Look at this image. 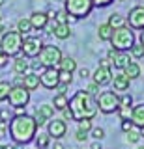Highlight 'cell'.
Returning <instances> with one entry per match:
<instances>
[{
  "label": "cell",
  "mask_w": 144,
  "mask_h": 149,
  "mask_svg": "<svg viewBox=\"0 0 144 149\" xmlns=\"http://www.w3.org/2000/svg\"><path fill=\"white\" fill-rule=\"evenodd\" d=\"M8 132H10L11 140L17 146H25V143L34 142L36 134H38V125H36L34 116H28V114L13 116L11 121L8 123Z\"/></svg>",
  "instance_id": "cell-1"
},
{
  "label": "cell",
  "mask_w": 144,
  "mask_h": 149,
  "mask_svg": "<svg viewBox=\"0 0 144 149\" xmlns=\"http://www.w3.org/2000/svg\"><path fill=\"white\" fill-rule=\"evenodd\" d=\"M69 112H71V119L73 121H82V119H94L97 114V104H96V97L88 95L84 90L75 91V95L69 99L67 104Z\"/></svg>",
  "instance_id": "cell-2"
},
{
  "label": "cell",
  "mask_w": 144,
  "mask_h": 149,
  "mask_svg": "<svg viewBox=\"0 0 144 149\" xmlns=\"http://www.w3.org/2000/svg\"><path fill=\"white\" fill-rule=\"evenodd\" d=\"M137 43L135 41V34L129 26H122V28H114L112 37H110V45L114 50L118 52H125V50H131V47Z\"/></svg>",
  "instance_id": "cell-3"
},
{
  "label": "cell",
  "mask_w": 144,
  "mask_h": 149,
  "mask_svg": "<svg viewBox=\"0 0 144 149\" xmlns=\"http://www.w3.org/2000/svg\"><path fill=\"white\" fill-rule=\"evenodd\" d=\"M22 39H25V36L19 34L17 30L6 32V34H2V39H0V50L6 52L8 56H17L22 49Z\"/></svg>",
  "instance_id": "cell-4"
},
{
  "label": "cell",
  "mask_w": 144,
  "mask_h": 149,
  "mask_svg": "<svg viewBox=\"0 0 144 149\" xmlns=\"http://www.w3.org/2000/svg\"><path fill=\"white\" fill-rule=\"evenodd\" d=\"M64 9L69 17L79 19H86L94 9L92 0H64Z\"/></svg>",
  "instance_id": "cell-5"
},
{
  "label": "cell",
  "mask_w": 144,
  "mask_h": 149,
  "mask_svg": "<svg viewBox=\"0 0 144 149\" xmlns=\"http://www.w3.org/2000/svg\"><path fill=\"white\" fill-rule=\"evenodd\" d=\"M62 50H60V47L56 45H43V49H41L39 52V63L43 65V69H56L60 60H62Z\"/></svg>",
  "instance_id": "cell-6"
},
{
  "label": "cell",
  "mask_w": 144,
  "mask_h": 149,
  "mask_svg": "<svg viewBox=\"0 0 144 149\" xmlns=\"http://www.w3.org/2000/svg\"><path fill=\"white\" fill-rule=\"evenodd\" d=\"M96 104L103 114H116L120 108V97L114 91H101L96 97Z\"/></svg>",
  "instance_id": "cell-7"
},
{
  "label": "cell",
  "mask_w": 144,
  "mask_h": 149,
  "mask_svg": "<svg viewBox=\"0 0 144 149\" xmlns=\"http://www.w3.org/2000/svg\"><path fill=\"white\" fill-rule=\"evenodd\" d=\"M8 101H10V106L15 108V110L17 108H25V106L30 102V91L25 90L21 84H13L10 95H8Z\"/></svg>",
  "instance_id": "cell-8"
},
{
  "label": "cell",
  "mask_w": 144,
  "mask_h": 149,
  "mask_svg": "<svg viewBox=\"0 0 144 149\" xmlns=\"http://www.w3.org/2000/svg\"><path fill=\"white\" fill-rule=\"evenodd\" d=\"M41 49H43V43H41L39 37L25 36V39H22V49H21V52H22L25 58H38Z\"/></svg>",
  "instance_id": "cell-9"
},
{
  "label": "cell",
  "mask_w": 144,
  "mask_h": 149,
  "mask_svg": "<svg viewBox=\"0 0 144 149\" xmlns=\"http://www.w3.org/2000/svg\"><path fill=\"white\" fill-rule=\"evenodd\" d=\"M67 132V123L64 121L62 118H54V119H49V125H47V134L54 140H62Z\"/></svg>",
  "instance_id": "cell-10"
},
{
  "label": "cell",
  "mask_w": 144,
  "mask_h": 149,
  "mask_svg": "<svg viewBox=\"0 0 144 149\" xmlns=\"http://www.w3.org/2000/svg\"><path fill=\"white\" fill-rule=\"evenodd\" d=\"M127 26L131 30H144V6H135L131 8L127 15Z\"/></svg>",
  "instance_id": "cell-11"
},
{
  "label": "cell",
  "mask_w": 144,
  "mask_h": 149,
  "mask_svg": "<svg viewBox=\"0 0 144 149\" xmlns=\"http://www.w3.org/2000/svg\"><path fill=\"white\" fill-rule=\"evenodd\" d=\"M39 84L47 90H56V86L60 84L58 69H43V73L39 74Z\"/></svg>",
  "instance_id": "cell-12"
},
{
  "label": "cell",
  "mask_w": 144,
  "mask_h": 149,
  "mask_svg": "<svg viewBox=\"0 0 144 149\" xmlns=\"http://www.w3.org/2000/svg\"><path fill=\"white\" fill-rule=\"evenodd\" d=\"M92 78L97 86H107V84L112 82V67H101L99 65L92 74Z\"/></svg>",
  "instance_id": "cell-13"
},
{
  "label": "cell",
  "mask_w": 144,
  "mask_h": 149,
  "mask_svg": "<svg viewBox=\"0 0 144 149\" xmlns=\"http://www.w3.org/2000/svg\"><path fill=\"white\" fill-rule=\"evenodd\" d=\"M21 86L25 88V90H28V91L38 90V88L41 86V84H39V74L38 73H26V74H22V77H21Z\"/></svg>",
  "instance_id": "cell-14"
},
{
  "label": "cell",
  "mask_w": 144,
  "mask_h": 149,
  "mask_svg": "<svg viewBox=\"0 0 144 149\" xmlns=\"http://www.w3.org/2000/svg\"><path fill=\"white\" fill-rule=\"evenodd\" d=\"M28 19H30V24H32L34 30H45L47 24H49V17H47V13H43V11H34Z\"/></svg>",
  "instance_id": "cell-15"
},
{
  "label": "cell",
  "mask_w": 144,
  "mask_h": 149,
  "mask_svg": "<svg viewBox=\"0 0 144 149\" xmlns=\"http://www.w3.org/2000/svg\"><path fill=\"white\" fill-rule=\"evenodd\" d=\"M131 123L138 129H144V102L140 104H135L131 108Z\"/></svg>",
  "instance_id": "cell-16"
},
{
  "label": "cell",
  "mask_w": 144,
  "mask_h": 149,
  "mask_svg": "<svg viewBox=\"0 0 144 149\" xmlns=\"http://www.w3.org/2000/svg\"><path fill=\"white\" fill-rule=\"evenodd\" d=\"M30 71V62L25 56H15L13 60V73L15 74H26Z\"/></svg>",
  "instance_id": "cell-17"
},
{
  "label": "cell",
  "mask_w": 144,
  "mask_h": 149,
  "mask_svg": "<svg viewBox=\"0 0 144 149\" xmlns=\"http://www.w3.org/2000/svg\"><path fill=\"white\" fill-rule=\"evenodd\" d=\"M112 82H114V90L116 91H125V90H129V82L131 80H129L124 73H118V74L112 77Z\"/></svg>",
  "instance_id": "cell-18"
},
{
  "label": "cell",
  "mask_w": 144,
  "mask_h": 149,
  "mask_svg": "<svg viewBox=\"0 0 144 149\" xmlns=\"http://www.w3.org/2000/svg\"><path fill=\"white\" fill-rule=\"evenodd\" d=\"M122 73L129 78V80H133V78H138V77H140V65H138L137 62H129L127 65H125V69H124Z\"/></svg>",
  "instance_id": "cell-19"
},
{
  "label": "cell",
  "mask_w": 144,
  "mask_h": 149,
  "mask_svg": "<svg viewBox=\"0 0 144 149\" xmlns=\"http://www.w3.org/2000/svg\"><path fill=\"white\" fill-rule=\"evenodd\" d=\"M58 69H60V71L73 73L77 69V62L71 58V56H62V60H60V63H58Z\"/></svg>",
  "instance_id": "cell-20"
},
{
  "label": "cell",
  "mask_w": 144,
  "mask_h": 149,
  "mask_svg": "<svg viewBox=\"0 0 144 149\" xmlns=\"http://www.w3.org/2000/svg\"><path fill=\"white\" fill-rule=\"evenodd\" d=\"M67 104H69V99H67L66 93H56V95H54V99H53V106H54V110L64 112V110L67 108Z\"/></svg>",
  "instance_id": "cell-21"
},
{
  "label": "cell",
  "mask_w": 144,
  "mask_h": 149,
  "mask_svg": "<svg viewBox=\"0 0 144 149\" xmlns=\"http://www.w3.org/2000/svg\"><path fill=\"white\" fill-rule=\"evenodd\" d=\"M112 26L109 24V22H103V24L97 26V36H99L101 41H110V37H112Z\"/></svg>",
  "instance_id": "cell-22"
},
{
  "label": "cell",
  "mask_w": 144,
  "mask_h": 149,
  "mask_svg": "<svg viewBox=\"0 0 144 149\" xmlns=\"http://www.w3.org/2000/svg\"><path fill=\"white\" fill-rule=\"evenodd\" d=\"M54 37H58V39H67L69 36H71V28H69V24H56V28L53 30Z\"/></svg>",
  "instance_id": "cell-23"
},
{
  "label": "cell",
  "mask_w": 144,
  "mask_h": 149,
  "mask_svg": "<svg viewBox=\"0 0 144 149\" xmlns=\"http://www.w3.org/2000/svg\"><path fill=\"white\" fill-rule=\"evenodd\" d=\"M32 30H34V28H32L30 19H28V17H22V19H19V21H17V32H19V34L28 36Z\"/></svg>",
  "instance_id": "cell-24"
},
{
  "label": "cell",
  "mask_w": 144,
  "mask_h": 149,
  "mask_svg": "<svg viewBox=\"0 0 144 149\" xmlns=\"http://www.w3.org/2000/svg\"><path fill=\"white\" fill-rule=\"evenodd\" d=\"M109 22L110 26H112V30L114 28H122V26H127V21H125V17H122L120 13H112V15L109 17Z\"/></svg>",
  "instance_id": "cell-25"
},
{
  "label": "cell",
  "mask_w": 144,
  "mask_h": 149,
  "mask_svg": "<svg viewBox=\"0 0 144 149\" xmlns=\"http://www.w3.org/2000/svg\"><path fill=\"white\" fill-rule=\"evenodd\" d=\"M34 142H36V147L38 149H47L49 143H51V136L47 132H39V134H36Z\"/></svg>",
  "instance_id": "cell-26"
},
{
  "label": "cell",
  "mask_w": 144,
  "mask_h": 149,
  "mask_svg": "<svg viewBox=\"0 0 144 149\" xmlns=\"http://www.w3.org/2000/svg\"><path fill=\"white\" fill-rule=\"evenodd\" d=\"M131 60H129V56L125 54V52H118V56L114 58V62H112V67H116V69H125V65H127Z\"/></svg>",
  "instance_id": "cell-27"
},
{
  "label": "cell",
  "mask_w": 144,
  "mask_h": 149,
  "mask_svg": "<svg viewBox=\"0 0 144 149\" xmlns=\"http://www.w3.org/2000/svg\"><path fill=\"white\" fill-rule=\"evenodd\" d=\"M38 112H39V114L43 116L47 121L54 118V106H53V104H39V106H38Z\"/></svg>",
  "instance_id": "cell-28"
},
{
  "label": "cell",
  "mask_w": 144,
  "mask_h": 149,
  "mask_svg": "<svg viewBox=\"0 0 144 149\" xmlns=\"http://www.w3.org/2000/svg\"><path fill=\"white\" fill-rule=\"evenodd\" d=\"M11 86L13 84H10L8 80H2V78H0V102L8 101V95H10V91H11Z\"/></svg>",
  "instance_id": "cell-29"
},
{
  "label": "cell",
  "mask_w": 144,
  "mask_h": 149,
  "mask_svg": "<svg viewBox=\"0 0 144 149\" xmlns=\"http://www.w3.org/2000/svg\"><path fill=\"white\" fill-rule=\"evenodd\" d=\"M58 80L62 86H69L73 82V73H67V71H60L58 69Z\"/></svg>",
  "instance_id": "cell-30"
},
{
  "label": "cell",
  "mask_w": 144,
  "mask_h": 149,
  "mask_svg": "<svg viewBox=\"0 0 144 149\" xmlns=\"http://www.w3.org/2000/svg\"><path fill=\"white\" fill-rule=\"evenodd\" d=\"M129 52H131L133 54V58H142V56H144V47L140 45V43H135L133 47H131V50H129Z\"/></svg>",
  "instance_id": "cell-31"
},
{
  "label": "cell",
  "mask_w": 144,
  "mask_h": 149,
  "mask_svg": "<svg viewBox=\"0 0 144 149\" xmlns=\"http://www.w3.org/2000/svg\"><path fill=\"white\" fill-rule=\"evenodd\" d=\"M94 129L92 127V119H82V121H79V129L77 130H82V132H90V130Z\"/></svg>",
  "instance_id": "cell-32"
},
{
  "label": "cell",
  "mask_w": 144,
  "mask_h": 149,
  "mask_svg": "<svg viewBox=\"0 0 144 149\" xmlns=\"http://www.w3.org/2000/svg\"><path fill=\"white\" fill-rule=\"evenodd\" d=\"M131 108H133V106H131ZM131 108H122V106H120L116 114L120 116V119H122V121H129V119H131Z\"/></svg>",
  "instance_id": "cell-33"
},
{
  "label": "cell",
  "mask_w": 144,
  "mask_h": 149,
  "mask_svg": "<svg viewBox=\"0 0 144 149\" xmlns=\"http://www.w3.org/2000/svg\"><path fill=\"white\" fill-rule=\"evenodd\" d=\"M120 106H122V108H131V106H133L131 95H127V93H125V95L120 97Z\"/></svg>",
  "instance_id": "cell-34"
},
{
  "label": "cell",
  "mask_w": 144,
  "mask_h": 149,
  "mask_svg": "<svg viewBox=\"0 0 144 149\" xmlns=\"http://www.w3.org/2000/svg\"><path fill=\"white\" fill-rule=\"evenodd\" d=\"M138 140H140V132H137V130L131 129V130L127 132V142H129V143H137Z\"/></svg>",
  "instance_id": "cell-35"
},
{
  "label": "cell",
  "mask_w": 144,
  "mask_h": 149,
  "mask_svg": "<svg viewBox=\"0 0 144 149\" xmlns=\"http://www.w3.org/2000/svg\"><path fill=\"white\" fill-rule=\"evenodd\" d=\"M90 132H92V136H94V138L97 140V142H99V140H103V138H105V130L101 129V127H96V129H92Z\"/></svg>",
  "instance_id": "cell-36"
},
{
  "label": "cell",
  "mask_w": 144,
  "mask_h": 149,
  "mask_svg": "<svg viewBox=\"0 0 144 149\" xmlns=\"http://www.w3.org/2000/svg\"><path fill=\"white\" fill-rule=\"evenodd\" d=\"M84 91L88 93V95H92V97H94V95H99V86H97L96 82H92V84H90V86L86 88Z\"/></svg>",
  "instance_id": "cell-37"
},
{
  "label": "cell",
  "mask_w": 144,
  "mask_h": 149,
  "mask_svg": "<svg viewBox=\"0 0 144 149\" xmlns=\"http://www.w3.org/2000/svg\"><path fill=\"white\" fill-rule=\"evenodd\" d=\"M67 13H66V9H62V11H56V21L60 22V24H67Z\"/></svg>",
  "instance_id": "cell-38"
},
{
  "label": "cell",
  "mask_w": 144,
  "mask_h": 149,
  "mask_svg": "<svg viewBox=\"0 0 144 149\" xmlns=\"http://www.w3.org/2000/svg\"><path fill=\"white\" fill-rule=\"evenodd\" d=\"M114 0H92V4H94V8H107L110 6Z\"/></svg>",
  "instance_id": "cell-39"
},
{
  "label": "cell",
  "mask_w": 144,
  "mask_h": 149,
  "mask_svg": "<svg viewBox=\"0 0 144 149\" xmlns=\"http://www.w3.org/2000/svg\"><path fill=\"white\" fill-rule=\"evenodd\" d=\"M11 118H13V116H11V112H10V110H6V108L0 110V121H6V123H10Z\"/></svg>",
  "instance_id": "cell-40"
},
{
  "label": "cell",
  "mask_w": 144,
  "mask_h": 149,
  "mask_svg": "<svg viewBox=\"0 0 144 149\" xmlns=\"http://www.w3.org/2000/svg\"><path fill=\"white\" fill-rule=\"evenodd\" d=\"M34 119H36V125H38V127H43V125L47 123V119H45L38 110H36V114H34Z\"/></svg>",
  "instance_id": "cell-41"
},
{
  "label": "cell",
  "mask_w": 144,
  "mask_h": 149,
  "mask_svg": "<svg viewBox=\"0 0 144 149\" xmlns=\"http://www.w3.org/2000/svg\"><path fill=\"white\" fill-rule=\"evenodd\" d=\"M8 62H10V56H8L6 52H2V50H0V67H6Z\"/></svg>",
  "instance_id": "cell-42"
},
{
  "label": "cell",
  "mask_w": 144,
  "mask_h": 149,
  "mask_svg": "<svg viewBox=\"0 0 144 149\" xmlns=\"http://www.w3.org/2000/svg\"><path fill=\"white\" fill-rule=\"evenodd\" d=\"M8 132V123L6 121H0V138H4Z\"/></svg>",
  "instance_id": "cell-43"
},
{
  "label": "cell",
  "mask_w": 144,
  "mask_h": 149,
  "mask_svg": "<svg viewBox=\"0 0 144 149\" xmlns=\"http://www.w3.org/2000/svg\"><path fill=\"white\" fill-rule=\"evenodd\" d=\"M75 138H77V142H84V140L88 138V134L82 132V130H77V132H75Z\"/></svg>",
  "instance_id": "cell-44"
},
{
  "label": "cell",
  "mask_w": 144,
  "mask_h": 149,
  "mask_svg": "<svg viewBox=\"0 0 144 149\" xmlns=\"http://www.w3.org/2000/svg\"><path fill=\"white\" fill-rule=\"evenodd\" d=\"M131 129H133V123H131V121H122V130H124V132H129Z\"/></svg>",
  "instance_id": "cell-45"
},
{
  "label": "cell",
  "mask_w": 144,
  "mask_h": 149,
  "mask_svg": "<svg viewBox=\"0 0 144 149\" xmlns=\"http://www.w3.org/2000/svg\"><path fill=\"white\" fill-rule=\"evenodd\" d=\"M30 69H32V71H41V73H43V65H41L39 62H34V63H30Z\"/></svg>",
  "instance_id": "cell-46"
},
{
  "label": "cell",
  "mask_w": 144,
  "mask_h": 149,
  "mask_svg": "<svg viewBox=\"0 0 144 149\" xmlns=\"http://www.w3.org/2000/svg\"><path fill=\"white\" fill-rule=\"evenodd\" d=\"M79 77H81V78H88V77H90V69H86V67L79 69Z\"/></svg>",
  "instance_id": "cell-47"
},
{
  "label": "cell",
  "mask_w": 144,
  "mask_h": 149,
  "mask_svg": "<svg viewBox=\"0 0 144 149\" xmlns=\"http://www.w3.org/2000/svg\"><path fill=\"white\" fill-rule=\"evenodd\" d=\"M62 114H64V118H62L64 121H73V119H71V112H69V108H66Z\"/></svg>",
  "instance_id": "cell-48"
},
{
  "label": "cell",
  "mask_w": 144,
  "mask_h": 149,
  "mask_svg": "<svg viewBox=\"0 0 144 149\" xmlns=\"http://www.w3.org/2000/svg\"><path fill=\"white\" fill-rule=\"evenodd\" d=\"M99 65H101V67H112V63H110L107 58H103V60H101V63H99Z\"/></svg>",
  "instance_id": "cell-49"
},
{
  "label": "cell",
  "mask_w": 144,
  "mask_h": 149,
  "mask_svg": "<svg viewBox=\"0 0 144 149\" xmlns=\"http://www.w3.org/2000/svg\"><path fill=\"white\" fill-rule=\"evenodd\" d=\"M66 88H67V86H62V84H58L56 90H58V93H66Z\"/></svg>",
  "instance_id": "cell-50"
},
{
  "label": "cell",
  "mask_w": 144,
  "mask_h": 149,
  "mask_svg": "<svg viewBox=\"0 0 144 149\" xmlns=\"http://www.w3.org/2000/svg\"><path fill=\"white\" fill-rule=\"evenodd\" d=\"M90 149H103V147H101V143H99V142H94V143L90 146Z\"/></svg>",
  "instance_id": "cell-51"
},
{
  "label": "cell",
  "mask_w": 144,
  "mask_h": 149,
  "mask_svg": "<svg viewBox=\"0 0 144 149\" xmlns=\"http://www.w3.org/2000/svg\"><path fill=\"white\" fill-rule=\"evenodd\" d=\"M138 43L144 47V30H140V36H138Z\"/></svg>",
  "instance_id": "cell-52"
},
{
  "label": "cell",
  "mask_w": 144,
  "mask_h": 149,
  "mask_svg": "<svg viewBox=\"0 0 144 149\" xmlns=\"http://www.w3.org/2000/svg\"><path fill=\"white\" fill-rule=\"evenodd\" d=\"M53 149H66V147H64V146H62L60 142H56V143H54V147H53Z\"/></svg>",
  "instance_id": "cell-53"
},
{
  "label": "cell",
  "mask_w": 144,
  "mask_h": 149,
  "mask_svg": "<svg viewBox=\"0 0 144 149\" xmlns=\"http://www.w3.org/2000/svg\"><path fill=\"white\" fill-rule=\"evenodd\" d=\"M0 149H11L10 146H0Z\"/></svg>",
  "instance_id": "cell-54"
},
{
  "label": "cell",
  "mask_w": 144,
  "mask_h": 149,
  "mask_svg": "<svg viewBox=\"0 0 144 149\" xmlns=\"http://www.w3.org/2000/svg\"><path fill=\"white\" fill-rule=\"evenodd\" d=\"M4 4H6V0H0V6H4Z\"/></svg>",
  "instance_id": "cell-55"
},
{
  "label": "cell",
  "mask_w": 144,
  "mask_h": 149,
  "mask_svg": "<svg viewBox=\"0 0 144 149\" xmlns=\"http://www.w3.org/2000/svg\"><path fill=\"white\" fill-rule=\"evenodd\" d=\"M140 136H144V129H140Z\"/></svg>",
  "instance_id": "cell-56"
},
{
  "label": "cell",
  "mask_w": 144,
  "mask_h": 149,
  "mask_svg": "<svg viewBox=\"0 0 144 149\" xmlns=\"http://www.w3.org/2000/svg\"><path fill=\"white\" fill-rule=\"evenodd\" d=\"M0 22H2V17H0Z\"/></svg>",
  "instance_id": "cell-57"
},
{
  "label": "cell",
  "mask_w": 144,
  "mask_h": 149,
  "mask_svg": "<svg viewBox=\"0 0 144 149\" xmlns=\"http://www.w3.org/2000/svg\"><path fill=\"white\" fill-rule=\"evenodd\" d=\"M140 149H144V147H140Z\"/></svg>",
  "instance_id": "cell-58"
},
{
  "label": "cell",
  "mask_w": 144,
  "mask_h": 149,
  "mask_svg": "<svg viewBox=\"0 0 144 149\" xmlns=\"http://www.w3.org/2000/svg\"><path fill=\"white\" fill-rule=\"evenodd\" d=\"M120 2H122V0H120Z\"/></svg>",
  "instance_id": "cell-59"
}]
</instances>
